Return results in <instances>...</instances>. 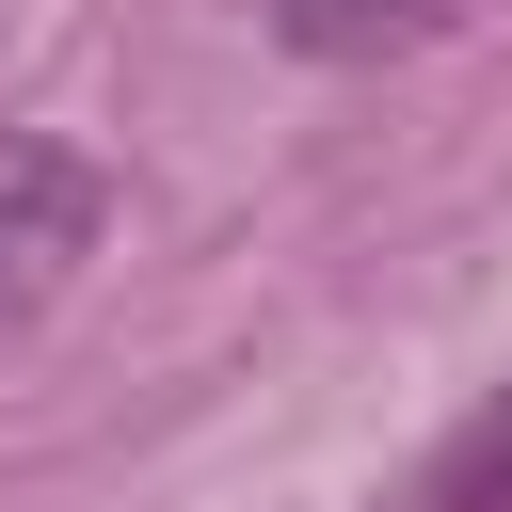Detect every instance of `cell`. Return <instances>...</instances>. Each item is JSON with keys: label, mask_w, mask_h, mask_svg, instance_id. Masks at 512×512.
<instances>
[{"label": "cell", "mask_w": 512, "mask_h": 512, "mask_svg": "<svg viewBox=\"0 0 512 512\" xmlns=\"http://www.w3.org/2000/svg\"><path fill=\"white\" fill-rule=\"evenodd\" d=\"M96 224H112V176H96L80 144H0V336H32V320L80 288Z\"/></svg>", "instance_id": "cell-1"}, {"label": "cell", "mask_w": 512, "mask_h": 512, "mask_svg": "<svg viewBox=\"0 0 512 512\" xmlns=\"http://www.w3.org/2000/svg\"><path fill=\"white\" fill-rule=\"evenodd\" d=\"M272 32H288L304 64H384V48L448 32V0H272Z\"/></svg>", "instance_id": "cell-2"}, {"label": "cell", "mask_w": 512, "mask_h": 512, "mask_svg": "<svg viewBox=\"0 0 512 512\" xmlns=\"http://www.w3.org/2000/svg\"><path fill=\"white\" fill-rule=\"evenodd\" d=\"M416 512H512V384L432 448V480H416Z\"/></svg>", "instance_id": "cell-3"}]
</instances>
